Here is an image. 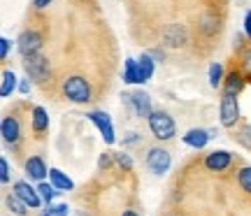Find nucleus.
Wrapping results in <instances>:
<instances>
[{
	"label": "nucleus",
	"mask_w": 251,
	"mask_h": 216,
	"mask_svg": "<svg viewBox=\"0 0 251 216\" xmlns=\"http://www.w3.org/2000/svg\"><path fill=\"white\" fill-rule=\"evenodd\" d=\"M147 123H149L151 135L156 137V140H161V142H168V140H172V137H175V133H177V128H175V121H172V117L168 114V112H161V109L151 112V114H149V119H147Z\"/></svg>",
	"instance_id": "obj_1"
},
{
	"label": "nucleus",
	"mask_w": 251,
	"mask_h": 216,
	"mask_svg": "<svg viewBox=\"0 0 251 216\" xmlns=\"http://www.w3.org/2000/svg\"><path fill=\"white\" fill-rule=\"evenodd\" d=\"M63 96L70 100V102H77V105H84L91 100V86L89 81L79 77V74H72L63 81Z\"/></svg>",
	"instance_id": "obj_2"
},
{
	"label": "nucleus",
	"mask_w": 251,
	"mask_h": 216,
	"mask_svg": "<svg viewBox=\"0 0 251 216\" xmlns=\"http://www.w3.org/2000/svg\"><path fill=\"white\" fill-rule=\"evenodd\" d=\"M24 70L30 79L35 84H45L49 77H51V68H49V61L45 56L40 54H30V56H24Z\"/></svg>",
	"instance_id": "obj_3"
},
{
	"label": "nucleus",
	"mask_w": 251,
	"mask_h": 216,
	"mask_svg": "<svg viewBox=\"0 0 251 216\" xmlns=\"http://www.w3.org/2000/svg\"><path fill=\"white\" fill-rule=\"evenodd\" d=\"M219 119H221V126L224 128H233L240 121V105H237V96L235 93H224L221 96Z\"/></svg>",
	"instance_id": "obj_4"
},
{
	"label": "nucleus",
	"mask_w": 251,
	"mask_h": 216,
	"mask_svg": "<svg viewBox=\"0 0 251 216\" xmlns=\"http://www.w3.org/2000/svg\"><path fill=\"white\" fill-rule=\"evenodd\" d=\"M147 170L151 172V174H156V177H163V174H168V170H170L172 165V158L170 153L165 151V149H161V146H153V149H149V153H147Z\"/></svg>",
	"instance_id": "obj_5"
},
{
	"label": "nucleus",
	"mask_w": 251,
	"mask_h": 216,
	"mask_svg": "<svg viewBox=\"0 0 251 216\" xmlns=\"http://www.w3.org/2000/svg\"><path fill=\"white\" fill-rule=\"evenodd\" d=\"M124 100L126 105L135 112V117L140 119H149L151 114V98H149V93H144V91H135V93H124Z\"/></svg>",
	"instance_id": "obj_6"
},
{
	"label": "nucleus",
	"mask_w": 251,
	"mask_h": 216,
	"mask_svg": "<svg viewBox=\"0 0 251 216\" xmlns=\"http://www.w3.org/2000/svg\"><path fill=\"white\" fill-rule=\"evenodd\" d=\"M89 119L96 123V128L100 130V135H102V140H105V142H107V144L117 142V135H114V126H112V119H109V114L100 112V109H93V112H89Z\"/></svg>",
	"instance_id": "obj_7"
},
{
	"label": "nucleus",
	"mask_w": 251,
	"mask_h": 216,
	"mask_svg": "<svg viewBox=\"0 0 251 216\" xmlns=\"http://www.w3.org/2000/svg\"><path fill=\"white\" fill-rule=\"evenodd\" d=\"M42 47V35L37 30H24L17 40V49L21 56H30V54H37Z\"/></svg>",
	"instance_id": "obj_8"
},
{
	"label": "nucleus",
	"mask_w": 251,
	"mask_h": 216,
	"mask_svg": "<svg viewBox=\"0 0 251 216\" xmlns=\"http://www.w3.org/2000/svg\"><path fill=\"white\" fill-rule=\"evenodd\" d=\"M230 163H233V153L226 151V149H216V151L207 153L205 168L209 172H224L230 168Z\"/></svg>",
	"instance_id": "obj_9"
},
{
	"label": "nucleus",
	"mask_w": 251,
	"mask_h": 216,
	"mask_svg": "<svg viewBox=\"0 0 251 216\" xmlns=\"http://www.w3.org/2000/svg\"><path fill=\"white\" fill-rule=\"evenodd\" d=\"M14 193H17L19 198L24 200V202H26L30 209H35V207H40V205H42L40 191L33 189L28 181H17V184H14Z\"/></svg>",
	"instance_id": "obj_10"
},
{
	"label": "nucleus",
	"mask_w": 251,
	"mask_h": 216,
	"mask_svg": "<svg viewBox=\"0 0 251 216\" xmlns=\"http://www.w3.org/2000/svg\"><path fill=\"white\" fill-rule=\"evenodd\" d=\"M214 137V130H202V128H191L186 135L181 137L184 144H188L191 149H205L207 142Z\"/></svg>",
	"instance_id": "obj_11"
},
{
	"label": "nucleus",
	"mask_w": 251,
	"mask_h": 216,
	"mask_svg": "<svg viewBox=\"0 0 251 216\" xmlns=\"http://www.w3.org/2000/svg\"><path fill=\"white\" fill-rule=\"evenodd\" d=\"M163 40H165V45L168 47H175V49H179V47L186 45V28L181 26V24H172V26L165 28V33H163Z\"/></svg>",
	"instance_id": "obj_12"
},
{
	"label": "nucleus",
	"mask_w": 251,
	"mask_h": 216,
	"mask_svg": "<svg viewBox=\"0 0 251 216\" xmlns=\"http://www.w3.org/2000/svg\"><path fill=\"white\" fill-rule=\"evenodd\" d=\"M0 133H2V140L9 144L19 142V137H21V126H19V119L14 117H5L2 119V123H0Z\"/></svg>",
	"instance_id": "obj_13"
},
{
	"label": "nucleus",
	"mask_w": 251,
	"mask_h": 216,
	"mask_svg": "<svg viewBox=\"0 0 251 216\" xmlns=\"http://www.w3.org/2000/svg\"><path fill=\"white\" fill-rule=\"evenodd\" d=\"M26 174L35 181H45V177L49 174V170H47L45 161H42L40 156H30V158L26 161Z\"/></svg>",
	"instance_id": "obj_14"
},
{
	"label": "nucleus",
	"mask_w": 251,
	"mask_h": 216,
	"mask_svg": "<svg viewBox=\"0 0 251 216\" xmlns=\"http://www.w3.org/2000/svg\"><path fill=\"white\" fill-rule=\"evenodd\" d=\"M153 61L151 54H142L140 58H137V68H140V84H144V81H149L153 77Z\"/></svg>",
	"instance_id": "obj_15"
},
{
	"label": "nucleus",
	"mask_w": 251,
	"mask_h": 216,
	"mask_svg": "<svg viewBox=\"0 0 251 216\" xmlns=\"http://www.w3.org/2000/svg\"><path fill=\"white\" fill-rule=\"evenodd\" d=\"M49 181H51L58 191H72V189H75L72 179L68 177V174H63L58 168H51V170H49Z\"/></svg>",
	"instance_id": "obj_16"
},
{
	"label": "nucleus",
	"mask_w": 251,
	"mask_h": 216,
	"mask_svg": "<svg viewBox=\"0 0 251 216\" xmlns=\"http://www.w3.org/2000/svg\"><path fill=\"white\" fill-rule=\"evenodd\" d=\"M14 89H19L17 74H14L12 70H2V84H0V96H2V98H9V96L14 93Z\"/></svg>",
	"instance_id": "obj_17"
},
{
	"label": "nucleus",
	"mask_w": 251,
	"mask_h": 216,
	"mask_svg": "<svg viewBox=\"0 0 251 216\" xmlns=\"http://www.w3.org/2000/svg\"><path fill=\"white\" fill-rule=\"evenodd\" d=\"M242 89H244V77L237 70H233L224 79V93H235V96H237Z\"/></svg>",
	"instance_id": "obj_18"
},
{
	"label": "nucleus",
	"mask_w": 251,
	"mask_h": 216,
	"mask_svg": "<svg viewBox=\"0 0 251 216\" xmlns=\"http://www.w3.org/2000/svg\"><path fill=\"white\" fill-rule=\"evenodd\" d=\"M124 81L126 84H140V68H137V61H135V58H126Z\"/></svg>",
	"instance_id": "obj_19"
},
{
	"label": "nucleus",
	"mask_w": 251,
	"mask_h": 216,
	"mask_svg": "<svg viewBox=\"0 0 251 216\" xmlns=\"http://www.w3.org/2000/svg\"><path fill=\"white\" fill-rule=\"evenodd\" d=\"M47 128H49V117H47L45 107H33V130L45 133Z\"/></svg>",
	"instance_id": "obj_20"
},
{
	"label": "nucleus",
	"mask_w": 251,
	"mask_h": 216,
	"mask_svg": "<svg viewBox=\"0 0 251 216\" xmlns=\"http://www.w3.org/2000/svg\"><path fill=\"white\" fill-rule=\"evenodd\" d=\"M37 191H40V198H42V202H45V205H51V202H54V198L61 193L54 184H47V181H37Z\"/></svg>",
	"instance_id": "obj_21"
},
{
	"label": "nucleus",
	"mask_w": 251,
	"mask_h": 216,
	"mask_svg": "<svg viewBox=\"0 0 251 216\" xmlns=\"http://www.w3.org/2000/svg\"><path fill=\"white\" fill-rule=\"evenodd\" d=\"M5 205H7V209L12 212V214H17V216H24L26 214V209L28 205L24 202V200L19 198L17 193H12V195H7V200H5Z\"/></svg>",
	"instance_id": "obj_22"
},
{
	"label": "nucleus",
	"mask_w": 251,
	"mask_h": 216,
	"mask_svg": "<svg viewBox=\"0 0 251 216\" xmlns=\"http://www.w3.org/2000/svg\"><path fill=\"white\" fill-rule=\"evenodd\" d=\"M221 84H224V68H221V63H212L209 65V86L219 89Z\"/></svg>",
	"instance_id": "obj_23"
},
{
	"label": "nucleus",
	"mask_w": 251,
	"mask_h": 216,
	"mask_svg": "<svg viewBox=\"0 0 251 216\" xmlns=\"http://www.w3.org/2000/svg\"><path fill=\"white\" fill-rule=\"evenodd\" d=\"M200 28H202V33H205V35H214L216 30H219V21H216L212 14H205V17H202Z\"/></svg>",
	"instance_id": "obj_24"
},
{
	"label": "nucleus",
	"mask_w": 251,
	"mask_h": 216,
	"mask_svg": "<svg viewBox=\"0 0 251 216\" xmlns=\"http://www.w3.org/2000/svg\"><path fill=\"white\" fill-rule=\"evenodd\" d=\"M237 184L242 186V191L251 193V165H247V168L240 170V174H237Z\"/></svg>",
	"instance_id": "obj_25"
},
{
	"label": "nucleus",
	"mask_w": 251,
	"mask_h": 216,
	"mask_svg": "<svg viewBox=\"0 0 251 216\" xmlns=\"http://www.w3.org/2000/svg\"><path fill=\"white\" fill-rule=\"evenodd\" d=\"M114 161L119 163V168H124L126 172L128 170H133V158H130V156H128V153H114Z\"/></svg>",
	"instance_id": "obj_26"
},
{
	"label": "nucleus",
	"mask_w": 251,
	"mask_h": 216,
	"mask_svg": "<svg viewBox=\"0 0 251 216\" xmlns=\"http://www.w3.org/2000/svg\"><path fill=\"white\" fill-rule=\"evenodd\" d=\"M237 142L242 144V146H247V149H251V126L240 128V133H237Z\"/></svg>",
	"instance_id": "obj_27"
},
{
	"label": "nucleus",
	"mask_w": 251,
	"mask_h": 216,
	"mask_svg": "<svg viewBox=\"0 0 251 216\" xmlns=\"http://www.w3.org/2000/svg\"><path fill=\"white\" fill-rule=\"evenodd\" d=\"M45 212L47 214H51V216H68L70 207H68V205H47Z\"/></svg>",
	"instance_id": "obj_28"
},
{
	"label": "nucleus",
	"mask_w": 251,
	"mask_h": 216,
	"mask_svg": "<svg viewBox=\"0 0 251 216\" xmlns=\"http://www.w3.org/2000/svg\"><path fill=\"white\" fill-rule=\"evenodd\" d=\"M0 181H2V184L9 181V163L5 161V158H0Z\"/></svg>",
	"instance_id": "obj_29"
},
{
	"label": "nucleus",
	"mask_w": 251,
	"mask_h": 216,
	"mask_svg": "<svg viewBox=\"0 0 251 216\" xmlns=\"http://www.w3.org/2000/svg\"><path fill=\"white\" fill-rule=\"evenodd\" d=\"M9 45H12V42H9L7 37H0V58H2V61H5L9 54Z\"/></svg>",
	"instance_id": "obj_30"
},
{
	"label": "nucleus",
	"mask_w": 251,
	"mask_h": 216,
	"mask_svg": "<svg viewBox=\"0 0 251 216\" xmlns=\"http://www.w3.org/2000/svg\"><path fill=\"white\" fill-rule=\"evenodd\" d=\"M109 165H112V153H102V156H100V161H98V168L100 170H107Z\"/></svg>",
	"instance_id": "obj_31"
},
{
	"label": "nucleus",
	"mask_w": 251,
	"mask_h": 216,
	"mask_svg": "<svg viewBox=\"0 0 251 216\" xmlns=\"http://www.w3.org/2000/svg\"><path fill=\"white\" fill-rule=\"evenodd\" d=\"M244 35L251 40V9L244 14Z\"/></svg>",
	"instance_id": "obj_32"
},
{
	"label": "nucleus",
	"mask_w": 251,
	"mask_h": 216,
	"mask_svg": "<svg viewBox=\"0 0 251 216\" xmlns=\"http://www.w3.org/2000/svg\"><path fill=\"white\" fill-rule=\"evenodd\" d=\"M19 91H21V93H30V77L19 81Z\"/></svg>",
	"instance_id": "obj_33"
},
{
	"label": "nucleus",
	"mask_w": 251,
	"mask_h": 216,
	"mask_svg": "<svg viewBox=\"0 0 251 216\" xmlns=\"http://www.w3.org/2000/svg\"><path fill=\"white\" fill-rule=\"evenodd\" d=\"M49 5H51V0H35L37 9H45V7H49Z\"/></svg>",
	"instance_id": "obj_34"
},
{
	"label": "nucleus",
	"mask_w": 251,
	"mask_h": 216,
	"mask_svg": "<svg viewBox=\"0 0 251 216\" xmlns=\"http://www.w3.org/2000/svg\"><path fill=\"white\" fill-rule=\"evenodd\" d=\"M244 65H247V70L251 72V49L247 51V54H244Z\"/></svg>",
	"instance_id": "obj_35"
},
{
	"label": "nucleus",
	"mask_w": 251,
	"mask_h": 216,
	"mask_svg": "<svg viewBox=\"0 0 251 216\" xmlns=\"http://www.w3.org/2000/svg\"><path fill=\"white\" fill-rule=\"evenodd\" d=\"M151 54L153 61H163V51H158V49H153V51H149Z\"/></svg>",
	"instance_id": "obj_36"
},
{
	"label": "nucleus",
	"mask_w": 251,
	"mask_h": 216,
	"mask_svg": "<svg viewBox=\"0 0 251 216\" xmlns=\"http://www.w3.org/2000/svg\"><path fill=\"white\" fill-rule=\"evenodd\" d=\"M121 216H140V214H135V212H130V209H126V212H124Z\"/></svg>",
	"instance_id": "obj_37"
},
{
	"label": "nucleus",
	"mask_w": 251,
	"mask_h": 216,
	"mask_svg": "<svg viewBox=\"0 0 251 216\" xmlns=\"http://www.w3.org/2000/svg\"><path fill=\"white\" fill-rule=\"evenodd\" d=\"M42 216H51V214H47V212H45V214H42Z\"/></svg>",
	"instance_id": "obj_38"
},
{
	"label": "nucleus",
	"mask_w": 251,
	"mask_h": 216,
	"mask_svg": "<svg viewBox=\"0 0 251 216\" xmlns=\"http://www.w3.org/2000/svg\"><path fill=\"white\" fill-rule=\"evenodd\" d=\"M175 216H179V214H175Z\"/></svg>",
	"instance_id": "obj_39"
}]
</instances>
